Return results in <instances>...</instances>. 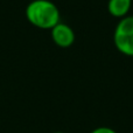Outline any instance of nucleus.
<instances>
[{
    "label": "nucleus",
    "mask_w": 133,
    "mask_h": 133,
    "mask_svg": "<svg viewBox=\"0 0 133 133\" xmlns=\"http://www.w3.org/2000/svg\"><path fill=\"white\" fill-rule=\"evenodd\" d=\"M27 20L41 29H51L60 22V11L49 0H34L26 8Z\"/></svg>",
    "instance_id": "f257e3e1"
},
{
    "label": "nucleus",
    "mask_w": 133,
    "mask_h": 133,
    "mask_svg": "<svg viewBox=\"0 0 133 133\" xmlns=\"http://www.w3.org/2000/svg\"><path fill=\"white\" fill-rule=\"evenodd\" d=\"M113 41L122 54L133 56V16L122 18L116 27Z\"/></svg>",
    "instance_id": "f03ea898"
},
{
    "label": "nucleus",
    "mask_w": 133,
    "mask_h": 133,
    "mask_svg": "<svg viewBox=\"0 0 133 133\" xmlns=\"http://www.w3.org/2000/svg\"><path fill=\"white\" fill-rule=\"evenodd\" d=\"M51 39L61 48H68L75 41V33L65 23L58 22L51 28Z\"/></svg>",
    "instance_id": "7ed1b4c3"
},
{
    "label": "nucleus",
    "mask_w": 133,
    "mask_h": 133,
    "mask_svg": "<svg viewBox=\"0 0 133 133\" xmlns=\"http://www.w3.org/2000/svg\"><path fill=\"white\" fill-rule=\"evenodd\" d=\"M132 0H109V13L115 18H124L129 13Z\"/></svg>",
    "instance_id": "20e7f679"
},
{
    "label": "nucleus",
    "mask_w": 133,
    "mask_h": 133,
    "mask_svg": "<svg viewBox=\"0 0 133 133\" xmlns=\"http://www.w3.org/2000/svg\"><path fill=\"white\" fill-rule=\"evenodd\" d=\"M91 133H117L115 130L110 129V127H105V126H101V127H97Z\"/></svg>",
    "instance_id": "39448f33"
},
{
    "label": "nucleus",
    "mask_w": 133,
    "mask_h": 133,
    "mask_svg": "<svg viewBox=\"0 0 133 133\" xmlns=\"http://www.w3.org/2000/svg\"><path fill=\"white\" fill-rule=\"evenodd\" d=\"M55 133H63V132H55Z\"/></svg>",
    "instance_id": "423d86ee"
},
{
    "label": "nucleus",
    "mask_w": 133,
    "mask_h": 133,
    "mask_svg": "<svg viewBox=\"0 0 133 133\" xmlns=\"http://www.w3.org/2000/svg\"><path fill=\"white\" fill-rule=\"evenodd\" d=\"M132 1H133V0H132Z\"/></svg>",
    "instance_id": "0eeeda50"
}]
</instances>
